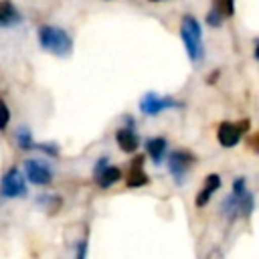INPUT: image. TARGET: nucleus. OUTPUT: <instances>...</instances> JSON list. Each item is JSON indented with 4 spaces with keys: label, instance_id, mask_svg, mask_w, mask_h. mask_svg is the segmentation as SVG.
Wrapping results in <instances>:
<instances>
[{
    "label": "nucleus",
    "instance_id": "8",
    "mask_svg": "<svg viewBox=\"0 0 259 259\" xmlns=\"http://www.w3.org/2000/svg\"><path fill=\"white\" fill-rule=\"evenodd\" d=\"M119 178H121V170L115 168V166H107V160L105 158H101L95 164V182L101 188H107V186L115 184Z\"/></svg>",
    "mask_w": 259,
    "mask_h": 259
},
{
    "label": "nucleus",
    "instance_id": "17",
    "mask_svg": "<svg viewBox=\"0 0 259 259\" xmlns=\"http://www.w3.org/2000/svg\"><path fill=\"white\" fill-rule=\"evenodd\" d=\"M206 22H208V24H212V26H221L223 16H221L219 12H214V10H210V12L206 14Z\"/></svg>",
    "mask_w": 259,
    "mask_h": 259
},
{
    "label": "nucleus",
    "instance_id": "15",
    "mask_svg": "<svg viewBox=\"0 0 259 259\" xmlns=\"http://www.w3.org/2000/svg\"><path fill=\"white\" fill-rule=\"evenodd\" d=\"M16 142H18V146H20L22 150H30V148L36 146L34 140H32V136H30V132H28L26 127H20V130L16 132Z\"/></svg>",
    "mask_w": 259,
    "mask_h": 259
},
{
    "label": "nucleus",
    "instance_id": "3",
    "mask_svg": "<svg viewBox=\"0 0 259 259\" xmlns=\"http://www.w3.org/2000/svg\"><path fill=\"white\" fill-rule=\"evenodd\" d=\"M194 162H196V158L188 150H174L170 154V158H168V168H170L174 180L176 182H182L184 176L188 174V170L194 166Z\"/></svg>",
    "mask_w": 259,
    "mask_h": 259
},
{
    "label": "nucleus",
    "instance_id": "12",
    "mask_svg": "<svg viewBox=\"0 0 259 259\" xmlns=\"http://www.w3.org/2000/svg\"><path fill=\"white\" fill-rule=\"evenodd\" d=\"M142 164H144V158H136L134 168H132V170H130V174H127V186L138 188V186H144V184H148V182H150L148 174L142 170Z\"/></svg>",
    "mask_w": 259,
    "mask_h": 259
},
{
    "label": "nucleus",
    "instance_id": "5",
    "mask_svg": "<svg viewBox=\"0 0 259 259\" xmlns=\"http://www.w3.org/2000/svg\"><path fill=\"white\" fill-rule=\"evenodd\" d=\"M24 174H26V178H28L32 184H36V186H45V184H49V182L53 180V170H51V166H49L47 162L34 160V158L24 160Z\"/></svg>",
    "mask_w": 259,
    "mask_h": 259
},
{
    "label": "nucleus",
    "instance_id": "2",
    "mask_svg": "<svg viewBox=\"0 0 259 259\" xmlns=\"http://www.w3.org/2000/svg\"><path fill=\"white\" fill-rule=\"evenodd\" d=\"M180 36L184 40V47H186V53L190 57L192 63H198L204 55V45H202V30H200V24L196 22L194 16L186 14L182 16V22H180Z\"/></svg>",
    "mask_w": 259,
    "mask_h": 259
},
{
    "label": "nucleus",
    "instance_id": "18",
    "mask_svg": "<svg viewBox=\"0 0 259 259\" xmlns=\"http://www.w3.org/2000/svg\"><path fill=\"white\" fill-rule=\"evenodd\" d=\"M150 2H160V0H150Z\"/></svg>",
    "mask_w": 259,
    "mask_h": 259
},
{
    "label": "nucleus",
    "instance_id": "1",
    "mask_svg": "<svg viewBox=\"0 0 259 259\" xmlns=\"http://www.w3.org/2000/svg\"><path fill=\"white\" fill-rule=\"evenodd\" d=\"M38 42L45 51L57 57H67L73 51V38L69 36V32L53 24H45L38 28Z\"/></svg>",
    "mask_w": 259,
    "mask_h": 259
},
{
    "label": "nucleus",
    "instance_id": "14",
    "mask_svg": "<svg viewBox=\"0 0 259 259\" xmlns=\"http://www.w3.org/2000/svg\"><path fill=\"white\" fill-rule=\"evenodd\" d=\"M212 4H214L212 10L219 12L223 18H227L235 12V0H212Z\"/></svg>",
    "mask_w": 259,
    "mask_h": 259
},
{
    "label": "nucleus",
    "instance_id": "4",
    "mask_svg": "<svg viewBox=\"0 0 259 259\" xmlns=\"http://www.w3.org/2000/svg\"><path fill=\"white\" fill-rule=\"evenodd\" d=\"M0 194L4 198H16V196H26V182L20 174V170L10 168L0 184Z\"/></svg>",
    "mask_w": 259,
    "mask_h": 259
},
{
    "label": "nucleus",
    "instance_id": "7",
    "mask_svg": "<svg viewBox=\"0 0 259 259\" xmlns=\"http://www.w3.org/2000/svg\"><path fill=\"white\" fill-rule=\"evenodd\" d=\"M243 123H231V121H223L217 130V140L223 148H233L241 142L243 136Z\"/></svg>",
    "mask_w": 259,
    "mask_h": 259
},
{
    "label": "nucleus",
    "instance_id": "9",
    "mask_svg": "<svg viewBox=\"0 0 259 259\" xmlns=\"http://www.w3.org/2000/svg\"><path fill=\"white\" fill-rule=\"evenodd\" d=\"M115 142L121 148V152H127V154L136 152L138 146H140V138H138V134L132 127H119L115 132Z\"/></svg>",
    "mask_w": 259,
    "mask_h": 259
},
{
    "label": "nucleus",
    "instance_id": "11",
    "mask_svg": "<svg viewBox=\"0 0 259 259\" xmlns=\"http://www.w3.org/2000/svg\"><path fill=\"white\" fill-rule=\"evenodd\" d=\"M219 186H221V178H219L217 174H208V176L204 178V186L200 188V192H198V196H196V204H198V206H204V204L210 200V196L219 190Z\"/></svg>",
    "mask_w": 259,
    "mask_h": 259
},
{
    "label": "nucleus",
    "instance_id": "6",
    "mask_svg": "<svg viewBox=\"0 0 259 259\" xmlns=\"http://www.w3.org/2000/svg\"><path fill=\"white\" fill-rule=\"evenodd\" d=\"M178 105H180V103L174 101L172 97H160V95H156V93H146L144 99L140 101V109H142V113H146V115H158V113H162V111H166V109H174V107H178Z\"/></svg>",
    "mask_w": 259,
    "mask_h": 259
},
{
    "label": "nucleus",
    "instance_id": "10",
    "mask_svg": "<svg viewBox=\"0 0 259 259\" xmlns=\"http://www.w3.org/2000/svg\"><path fill=\"white\" fill-rule=\"evenodd\" d=\"M166 148H168V144H166V140H164L162 136H156V138L146 140V152H148V156L154 160V164H160V162L164 160Z\"/></svg>",
    "mask_w": 259,
    "mask_h": 259
},
{
    "label": "nucleus",
    "instance_id": "16",
    "mask_svg": "<svg viewBox=\"0 0 259 259\" xmlns=\"http://www.w3.org/2000/svg\"><path fill=\"white\" fill-rule=\"evenodd\" d=\"M8 121H10V109H8V105L0 99V132H4V130H6Z\"/></svg>",
    "mask_w": 259,
    "mask_h": 259
},
{
    "label": "nucleus",
    "instance_id": "13",
    "mask_svg": "<svg viewBox=\"0 0 259 259\" xmlns=\"http://www.w3.org/2000/svg\"><path fill=\"white\" fill-rule=\"evenodd\" d=\"M20 20L18 10L10 0H0V26H12Z\"/></svg>",
    "mask_w": 259,
    "mask_h": 259
}]
</instances>
